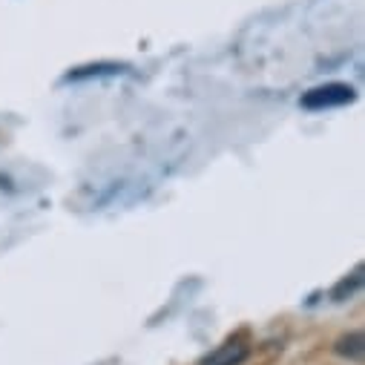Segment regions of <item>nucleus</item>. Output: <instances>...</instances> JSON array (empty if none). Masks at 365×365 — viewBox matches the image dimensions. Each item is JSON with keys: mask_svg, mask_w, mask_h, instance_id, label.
I'll return each instance as SVG.
<instances>
[{"mask_svg": "<svg viewBox=\"0 0 365 365\" xmlns=\"http://www.w3.org/2000/svg\"><path fill=\"white\" fill-rule=\"evenodd\" d=\"M334 354L342 356V359H348V362H362V356H365V336H362V331L342 334L334 342Z\"/></svg>", "mask_w": 365, "mask_h": 365, "instance_id": "obj_3", "label": "nucleus"}, {"mask_svg": "<svg viewBox=\"0 0 365 365\" xmlns=\"http://www.w3.org/2000/svg\"><path fill=\"white\" fill-rule=\"evenodd\" d=\"M250 356V345L245 339H227L219 348H213L199 365H242Z\"/></svg>", "mask_w": 365, "mask_h": 365, "instance_id": "obj_2", "label": "nucleus"}, {"mask_svg": "<svg viewBox=\"0 0 365 365\" xmlns=\"http://www.w3.org/2000/svg\"><path fill=\"white\" fill-rule=\"evenodd\" d=\"M351 101H354V89L348 83H325L302 96L305 110H328V107H342Z\"/></svg>", "mask_w": 365, "mask_h": 365, "instance_id": "obj_1", "label": "nucleus"}, {"mask_svg": "<svg viewBox=\"0 0 365 365\" xmlns=\"http://www.w3.org/2000/svg\"><path fill=\"white\" fill-rule=\"evenodd\" d=\"M359 285H362V267H356V270L351 273V279H342V282H339V288L334 291V299H336V302H342V299H345V294L351 297Z\"/></svg>", "mask_w": 365, "mask_h": 365, "instance_id": "obj_4", "label": "nucleus"}]
</instances>
